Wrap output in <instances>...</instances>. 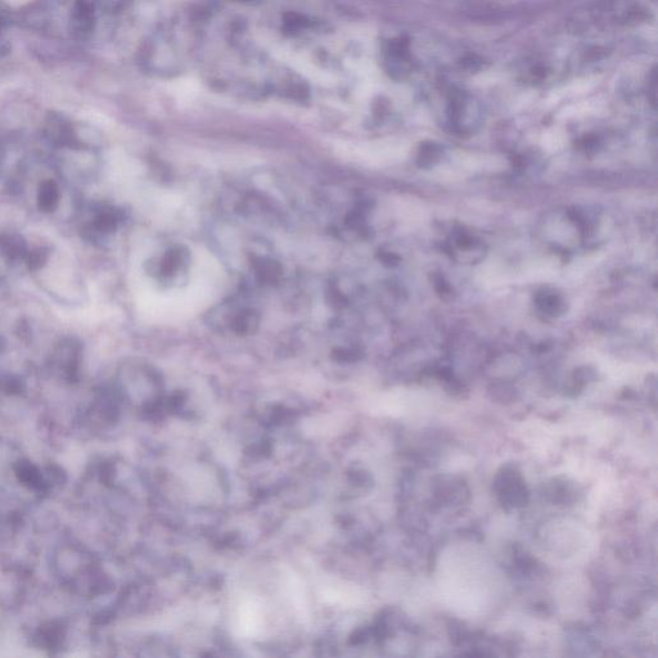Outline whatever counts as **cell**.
I'll return each mask as SVG.
<instances>
[{
	"label": "cell",
	"instance_id": "cell-1",
	"mask_svg": "<svg viewBox=\"0 0 658 658\" xmlns=\"http://www.w3.org/2000/svg\"><path fill=\"white\" fill-rule=\"evenodd\" d=\"M191 265V251L186 246L174 243L165 247V250L152 260L150 273L160 286L173 290L187 283Z\"/></svg>",
	"mask_w": 658,
	"mask_h": 658
},
{
	"label": "cell",
	"instance_id": "cell-2",
	"mask_svg": "<svg viewBox=\"0 0 658 658\" xmlns=\"http://www.w3.org/2000/svg\"><path fill=\"white\" fill-rule=\"evenodd\" d=\"M215 317L219 326L229 329L234 335L238 336L252 335L258 329L260 323L258 310L241 303L222 306V309Z\"/></svg>",
	"mask_w": 658,
	"mask_h": 658
},
{
	"label": "cell",
	"instance_id": "cell-3",
	"mask_svg": "<svg viewBox=\"0 0 658 658\" xmlns=\"http://www.w3.org/2000/svg\"><path fill=\"white\" fill-rule=\"evenodd\" d=\"M252 274L261 286H273L281 281L283 268L276 260L259 258L252 263Z\"/></svg>",
	"mask_w": 658,
	"mask_h": 658
},
{
	"label": "cell",
	"instance_id": "cell-4",
	"mask_svg": "<svg viewBox=\"0 0 658 658\" xmlns=\"http://www.w3.org/2000/svg\"><path fill=\"white\" fill-rule=\"evenodd\" d=\"M538 305L544 313L560 315L565 310V303L560 296L554 292H543L538 296Z\"/></svg>",
	"mask_w": 658,
	"mask_h": 658
},
{
	"label": "cell",
	"instance_id": "cell-5",
	"mask_svg": "<svg viewBox=\"0 0 658 658\" xmlns=\"http://www.w3.org/2000/svg\"><path fill=\"white\" fill-rule=\"evenodd\" d=\"M58 198V192L56 186L53 183L44 184L42 192H40V205L43 209L51 210L53 209L54 204H56Z\"/></svg>",
	"mask_w": 658,
	"mask_h": 658
}]
</instances>
